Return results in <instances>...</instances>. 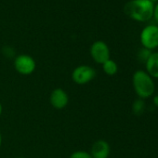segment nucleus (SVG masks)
Wrapping results in <instances>:
<instances>
[{"label": "nucleus", "instance_id": "obj_1", "mask_svg": "<svg viewBox=\"0 0 158 158\" xmlns=\"http://www.w3.org/2000/svg\"><path fill=\"white\" fill-rule=\"evenodd\" d=\"M154 3L151 0H129L124 7V12L130 19L146 23L153 16Z\"/></svg>", "mask_w": 158, "mask_h": 158}, {"label": "nucleus", "instance_id": "obj_2", "mask_svg": "<svg viewBox=\"0 0 158 158\" xmlns=\"http://www.w3.org/2000/svg\"><path fill=\"white\" fill-rule=\"evenodd\" d=\"M132 85L135 93L139 99H148L155 92L153 79L143 70H138L133 73Z\"/></svg>", "mask_w": 158, "mask_h": 158}, {"label": "nucleus", "instance_id": "obj_3", "mask_svg": "<svg viewBox=\"0 0 158 158\" xmlns=\"http://www.w3.org/2000/svg\"><path fill=\"white\" fill-rule=\"evenodd\" d=\"M96 75H97V72L92 66L82 64L76 66L73 70L71 77L74 84L79 86H84L90 83L96 77Z\"/></svg>", "mask_w": 158, "mask_h": 158}, {"label": "nucleus", "instance_id": "obj_4", "mask_svg": "<svg viewBox=\"0 0 158 158\" xmlns=\"http://www.w3.org/2000/svg\"><path fill=\"white\" fill-rule=\"evenodd\" d=\"M139 40L142 48L152 50L158 48V26L149 24L145 26L139 35Z\"/></svg>", "mask_w": 158, "mask_h": 158}, {"label": "nucleus", "instance_id": "obj_5", "mask_svg": "<svg viewBox=\"0 0 158 158\" xmlns=\"http://www.w3.org/2000/svg\"><path fill=\"white\" fill-rule=\"evenodd\" d=\"M13 65L16 72L22 75H30L35 71L36 68L35 59L28 54L18 55L14 59Z\"/></svg>", "mask_w": 158, "mask_h": 158}, {"label": "nucleus", "instance_id": "obj_6", "mask_svg": "<svg viewBox=\"0 0 158 158\" xmlns=\"http://www.w3.org/2000/svg\"><path fill=\"white\" fill-rule=\"evenodd\" d=\"M90 56L92 60L98 64H103L105 61L111 59L110 48L108 45L102 40L95 41L90 47Z\"/></svg>", "mask_w": 158, "mask_h": 158}, {"label": "nucleus", "instance_id": "obj_7", "mask_svg": "<svg viewBox=\"0 0 158 158\" xmlns=\"http://www.w3.org/2000/svg\"><path fill=\"white\" fill-rule=\"evenodd\" d=\"M49 103L54 109L62 110L69 103V95L61 88L54 89L49 95Z\"/></svg>", "mask_w": 158, "mask_h": 158}, {"label": "nucleus", "instance_id": "obj_8", "mask_svg": "<svg viewBox=\"0 0 158 158\" xmlns=\"http://www.w3.org/2000/svg\"><path fill=\"white\" fill-rule=\"evenodd\" d=\"M89 153L92 158H109L111 146L106 140L98 139L91 145Z\"/></svg>", "mask_w": 158, "mask_h": 158}, {"label": "nucleus", "instance_id": "obj_9", "mask_svg": "<svg viewBox=\"0 0 158 158\" xmlns=\"http://www.w3.org/2000/svg\"><path fill=\"white\" fill-rule=\"evenodd\" d=\"M146 73L152 78L158 79V52H152L145 62Z\"/></svg>", "mask_w": 158, "mask_h": 158}, {"label": "nucleus", "instance_id": "obj_10", "mask_svg": "<svg viewBox=\"0 0 158 158\" xmlns=\"http://www.w3.org/2000/svg\"><path fill=\"white\" fill-rule=\"evenodd\" d=\"M102 71L104 72V73L109 75V76L115 75L118 72V65L112 59L105 61L103 64H102Z\"/></svg>", "mask_w": 158, "mask_h": 158}, {"label": "nucleus", "instance_id": "obj_11", "mask_svg": "<svg viewBox=\"0 0 158 158\" xmlns=\"http://www.w3.org/2000/svg\"><path fill=\"white\" fill-rule=\"evenodd\" d=\"M145 110V102L142 99H137L132 105V111L134 114L136 115H140Z\"/></svg>", "mask_w": 158, "mask_h": 158}, {"label": "nucleus", "instance_id": "obj_12", "mask_svg": "<svg viewBox=\"0 0 158 158\" xmlns=\"http://www.w3.org/2000/svg\"><path fill=\"white\" fill-rule=\"evenodd\" d=\"M69 158H92L89 152L83 151V150H78L71 153Z\"/></svg>", "mask_w": 158, "mask_h": 158}, {"label": "nucleus", "instance_id": "obj_13", "mask_svg": "<svg viewBox=\"0 0 158 158\" xmlns=\"http://www.w3.org/2000/svg\"><path fill=\"white\" fill-rule=\"evenodd\" d=\"M151 54H152V50H149V49H147V48H142L139 51L138 57H139V59L141 61L146 62V60L149 59V57L151 56Z\"/></svg>", "mask_w": 158, "mask_h": 158}, {"label": "nucleus", "instance_id": "obj_14", "mask_svg": "<svg viewBox=\"0 0 158 158\" xmlns=\"http://www.w3.org/2000/svg\"><path fill=\"white\" fill-rule=\"evenodd\" d=\"M152 18L154 19L155 21V23L156 25L158 26V2L154 5V10H153V16Z\"/></svg>", "mask_w": 158, "mask_h": 158}, {"label": "nucleus", "instance_id": "obj_15", "mask_svg": "<svg viewBox=\"0 0 158 158\" xmlns=\"http://www.w3.org/2000/svg\"><path fill=\"white\" fill-rule=\"evenodd\" d=\"M152 103L155 107H158V93H156L152 98Z\"/></svg>", "mask_w": 158, "mask_h": 158}, {"label": "nucleus", "instance_id": "obj_16", "mask_svg": "<svg viewBox=\"0 0 158 158\" xmlns=\"http://www.w3.org/2000/svg\"><path fill=\"white\" fill-rule=\"evenodd\" d=\"M2 113H3V106H2V103L0 102V117L2 115Z\"/></svg>", "mask_w": 158, "mask_h": 158}, {"label": "nucleus", "instance_id": "obj_17", "mask_svg": "<svg viewBox=\"0 0 158 158\" xmlns=\"http://www.w3.org/2000/svg\"><path fill=\"white\" fill-rule=\"evenodd\" d=\"M1 145H2V133L0 131V147H1Z\"/></svg>", "mask_w": 158, "mask_h": 158}, {"label": "nucleus", "instance_id": "obj_18", "mask_svg": "<svg viewBox=\"0 0 158 158\" xmlns=\"http://www.w3.org/2000/svg\"><path fill=\"white\" fill-rule=\"evenodd\" d=\"M151 1L154 3V2H158V0H151Z\"/></svg>", "mask_w": 158, "mask_h": 158}, {"label": "nucleus", "instance_id": "obj_19", "mask_svg": "<svg viewBox=\"0 0 158 158\" xmlns=\"http://www.w3.org/2000/svg\"><path fill=\"white\" fill-rule=\"evenodd\" d=\"M16 158H27V157H23V156H19V157H16Z\"/></svg>", "mask_w": 158, "mask_h": 158}]
</instances>
